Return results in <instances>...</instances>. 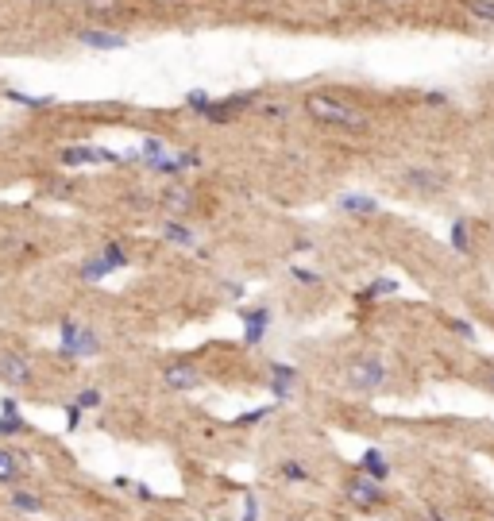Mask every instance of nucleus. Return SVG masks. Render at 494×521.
Listing matches in <instances>:
<instances>
[{
    "instance_id": "obj_1",
    "label": "nucleus",
    "mask_w": 494,
    "mask_h": 521,
    "mask_svg": "<svg viewBox=\"0 0 494 521\" xmlns=\"http://www.w3.org/2000/svg\"><path fill=\"white\" fill-rule=\"evenodd\" d=\"M306 108L317 124H336V127H363L367 124V116H363L360 108L344 105V100L328 97V93H313V97L306 100Z\"/></svg>"
},
{
    "instance_id": "obj_2",
    "label": "nucleus",
    "mask_w": 494,
    "mask_h": 521,
    "mask_svg": "<svg viewBox=\"0 0 494 521\" xmlns=\"http://www.w3.org/2000/svg\"><path fill=\"white\" fill-rule=\"evenodd\" d=\"M97 351H100L97 333L81 328L78 321L66 317V321H62V360H85V355H97Z\"/></svg>"
},
{
    "instance_id": "obj_3",
    "label": "nucleus",
    "mask_w": 494,
    "mask_h": 521,
    "mask_svg": "<svg viewBox=\"0 0 494 521\" xmlns=\"http://www.w3.org/2000/svg\"><path fill=\"white\" fill-rule=\"evenodd\" d=\"M348 498L355 510H378V506L387 502V491H382V483H375V479L367 475H351L348 479Z\"/></svg>"
},
{
    "instance_id": "obj_4",
    "label": "nucleus",
    "mask_w": 494,
    "mask_h": 521,
    "mask_svg": "<svg viewBox=\"0 0 494 521\" xmlns=\"http://www.w3.org/2000/svg\"><path fill=\"white\" fill-rule=\"evenodd\" d=\"M348 382L355 390H378L382 382H387V371H382V363H375V360H360V363H351Z\"/></svg>"
},
{
    "instance_id": "obj_5",
    "label": "nucleus",
    "mask_w": 494,
    "mask_h": 521,
    "mask_svg": "<svg viewBox=\"0 0 494 521\" xmlns=\"http://www.w3.org/2000/svg\"><path fill=\"white\" fill-rule=\"evenodd\" d=\"M78 43L93 46V51H124L127 39L116 35V31H100V27H81V31H78Z\"/></svg>"
},
{
    "instance_id": "obj_6",
    "label": "nucleus",
    "mask_w": 494,
    "mask_h": 521,
    "mask_svg": "<svg viewBox=\"0 0 494 521\" xmlns=\"http://www.w3.org/2000/svg\"><path fill=\"white\" fill-rule=\"evenodd\" d=\"M162 382L170 390H193V387H201V371L193 363H170V367L162 371Z\"/></svg>"
},
{
    "instance_id": "obj_7",
    "label": "nucleus",
    "mask_w": 494,
    "mask_h": 521,
    "mask_svg": "<svg viewBox=\"0 0 494 521\" xmlns=\"http://www.w3.org/2000/svg\"><path fill=\"white\" fill-rule=\"evenodd\" d=\"M240 317H243V340L263 344V336L270 328V309H240Z\"/></svg>"
},
{
    "instance_id": "obj_8",
    "label": "nucleus",
    "mask_w": 494,
    "mask_h": 521,
    "mask_svg": "<svg viewBox=\"0 0 494 521\" xmlns=\"http://www.w3.org/2000/svg\"><path fill=\"white\" fill-rule=\"evenodd\" d=\"M62 162H66V166H85V162H120V154L105 151V147H66Z\"/></svg>"
},
{
    "instance_id": "obj_9",
    "label": "nucleus",
    "mask_w": 494,
    "mask_h": 521,
    "mask_svg": "<svg viewBox=\"0 0 494 521\" xmlns=\"http://www.w3.org/2000/svg\"><path fill=\"white\" fill-rule=\"evenodd\" d=\"M294 382H297V371L290 367V363H270V390H274L279 405L290 402V394H294Z\"/></svg>"
},
{
    "instance_id": "obj_10",
    "label": "nucleus",
    "mask_w": 494,
    "mask_h": 521,
    "mask_svg": "<svg viewBox=\"0 0 494 521\" xmlns=\"http://www.w3.org/2000/svg\"><path fill=\"white\" fill-rule=\"evenodd\" d=\"M24 459L16 456V448H4V444H0V483L4 486H16L19 479H24Z\"/></svg>"
},
{
    "instance_id": "obj_11",
    "label": "nucleus",
    "mask_w": 494,
    "mask_h": 521,
    "mask_svg": "<svg viewBox=\"0 0 494 521\" xmlns=\"http://www.w3.org/2000/svg\"><path fill=\"white\" fill-rule=\"evenodd\" d=\"M360 475H367V479H375V483H382V479H390V463H387V456L378 448H367L360 456Z\"/></svg>"
},
{
    "instance_id": "obj_12",
    "label": "nucleus",
    "mask_w": 494,
    "mask_h": 521,
    "mask_svg": "<svg viewBox=\"0 0 494 521\" xmlns=\"http://www.w3.org/2000/svg\"><path fill=\"white\" fill-rule=\"evenodd\" d=\"M0 378H8L16 387H27V382H31V363H27L24 355H4V360H0Z\"/></svg>"
},
{
    "instance_id": "obj_13",
    "label": "nucleus",
    "mask_w": 494,
    "mask_h": 521,
    "mask_svg": "<svg viewBox=\"0 0 494 521\" xmlns=\"http://www.w3.org/2000/svg\"><path fill=\"white\" fill-rule=\"evenodd\" d=\"M336 205H340V213H351V216H375L378 213V201L363 197V193H344Z\"/></svg>"
},
{
    "instance_id": "obj_14",
    "label": "nucleus",
    "mask_w": 494,
    "mask_h": 521,
    "mask_svg": "<svg viewBox=\"0 0 494 521\" xmlns=\"http://www.w3.org/2000/svg\"><path fill=\"white\" fill-rule=\"evenodd\" d=\"M8 502H12V510H19V513H43L46 510L43 498H39L35 491H24V486H12Z\"/></svg>"
},
{
    "instance_id": "obj_15",
    "label": "nucleus",
    "mask_w": 494,
    "mask_h": 521,
    "mask_svg": "<svg viewBox=\"0 0 494 521\" xmlns=\"http://www.w3.org/2000/svg\"><path fill=\"white\" fill-rule=\"evenodd\" d=\"M402 182H405V186H414V189H421V193H429V189H441V174L425 170V166H414V170H405Z\"/></svg>"
},
{
    "instance_id": "obj_16",
    "label": "nucleus",
    "mask_w": 494,
    "mask_h": 521,
    "mask_svg": "<svg viewBox=\"0 0 494 521\" xmlns=\"http://www.w3.org/2000/svg\"><path fill=\"white\" fill-rule=\"evenodd\" d=\"M279 475L286 479V483H309V479H313V471H309L301 459H282V463H279Z\"/></svg>"
},
{
    "instance_id": "obj_17",
    "label": "nucleus",
    "mask_w": 494,
    "mask_h": 521,
    "mask_svg": "<svg viewBox=\"0 0 494 521\" xmlns=\"http://www.w3.org/2000/svg\"><path fill=\"white\" fill-rule=\"evenodd\" d=\"M162 236H166L170 243H178V247H193V232H189L186 224H178V220H166V224H162Z\"/></svg>"
},
{
    "instance_id": "obj_18",
    "label": "nucleus",
    "mask_w": 494,
    "mask_h": 521,
    "mask_svg": "<svg viewBox=\"0 0 494 521\" xmlns=\"http://www.w3.org/2000/svg\"><path fill=\"white\" fill-rule=\"evenodd\" d=\"M4 97H8L12 105H24V108H51L54 105V97H31V93H24V89H8Z\"/></svg>"
},
{
    "instance_id": "obj_19",
    "label": "nucleus",
    "mask_w": 494,
    "mask_h": 521,
    "mask_svg": "<svg viewBox=\"0 0 494 521\" xmlns=\"http://www.w3.org/2000/svg\"><path fill=\"white\" fill-rule=\"evenodd\" d=\"M78 274H81L85 282H100V279H108L112 270H108L105 263H100V255H97V259H85V263H81V270H78Z\"/></svg>"
},
{
    "instance_id": "obj_20",
    "label": "nucleus",
    "mask_w": 494,
    "mask_h": 521,
    "mask_svg": "<svg viewBox=\"0 0 494 521\" xmlns=\"http://www.w3.org/2000/svg\"><path fill=\"white\" fill-rule=\"evenodd\" d=\"M19 432H31V425H27L19 414H12V417L0 414V441H4V436H19Z\"/></svg>"
},
{
    "instance_id": "obj_21",
    "label": "nucleus",
    "mask_w": 494,
    "mask_h": 521,
    "mask_svg": "<svg viewBox=\"0 0 494 521\" xmlns=\"http://www.w3.org/2000/svg\"><path fill=\"white\" fill-rule=\"evenodd\" d=\"M100 263H105L108 270H120V267H127V255L120 251V243H105V251H100Z\"/></svg>"
},
{
    "instance_id": "obj_22",
    "label": "nucleus",
    "mask_w": 494,
    "mask_h": 521,
    "mask_svg": "<svg viewBox=\"0 0 494 521\" xmlns=\"http://www.w3.org/2000/svg\"><path fill=\"white\" fill-rule=\"evenodd\" d=\"M452 247H456V251H471V232H468V224H464V220H456V224H452Z\"/></svg>"
},
{
    "instance_id": "obj_23",
    "label": "nucleus",
    "mask_w": 494,
    "mask_h": 521,
    "mask_svg": "<svg viewBox=\"0 0 494 521\" xmlns=\"http://www.w3.org/2000/svg\"><path fill=\"white\" fill-rule=\"evenodd\" d=\"M73 405H78L81 414H85V409H97L100 405V390H81V394L73 398Z\"/></svg>"
},
{
    "instance_id": "obj_24",
    "label": "nucleus",
    "mask_w": 494,
    "mask_h": 521,
    "mask_svg": "<svg viewBox=\"0 0 494 521\" xmlns=\"http://www.w3.org/2000/svg\"><path fill=\"white\" fill-rule=\"evenodd\" d=\"M468 12L479 19H494V0H468Z\"/></svg>"
},
{
    "instance_id": "obj_25",
    "label": "nucleus",
    "mask_w": 494,
    "mask_h": 521,
    "mask_svg": "<svg viewBox=\"0 0 494 521\" xmlns=\"http://www.w3.org/2000/svg\"><path fill=\"white\" fill-rule=\"evenodd\" d=\"M186 105L193 108V112H205V108L213 105V100H209V93H205V89H193V93L186 97Z\"/></svg>"
},
{
    "instance_id": "obj_26",
    "label": "nucleus",
    "mask_w": 494,
    "mask_h": 521,
    "mask_svg": "<svg viewBox=\"0 0 494 521\" xmlns=\"http://www.w3.org/2000/svg\"><path fill=\"white\" fill-rule=\"evenodd\" d=\"M398 290V282H390V279H382V282H371L367 290H363V297H378V294H394Z\"/></svg>"
},
{
    "instance_id": "obj_27",
    "label": "nucleus",
    "mask_w": 494,
    "mask_h": 521,
    "mask_svg": "<svg viewBox=\"0 0 494 521\" xmlns=\"http://www.w3.org/2000/svg\"><path fill=\"white\" fill-rule=\"evenodd\" d=\"M294 279L301 282V286H313V282H321V274H317V270H306V267H294Z\"/></svg>"
},
{
    "instance_id": "obj_28",
    "label": "nucleus",
    "mask_w": 494,
    "mask_h": 521,
    "mask_svg": "<svg viewBox=\"0 0 494 521\" xmlns=\"http://www.w3.org/2000/svg\"><path fill=\"white\" fill-rule=\"evenodd\" d=\"M270 409H274V405H263V409H252V414H243V417H240V425H259L263 417L270 414Z\"/></svg>"
},
{
    "instance_id": "obj_29",
    "label": "nucleus",
    "mask_w": 494,
    "mask_h": 521,
    "mask_svg": "<svg viewBox=\"0 0 494 521\" xmlns=\"http://www.w3.org/2000/svg\"><path fill=\"white\" fill-rule=\"evenodd\" d=\"M243 521H259V502H255V495H247V502H243Z\"/></svg>"
},
{
    "instance_id": "obj_30",
    "label": "nucleus",
    "mask_w": 494,
    "mask_h": 521,
    "mask_svg": "<svg viewBox=\"0 0 494 521\" xmlns=\"http://www.w3.org/2000/svg\"><path fill=\"white\" fill-rule=\"evenodd\" d=\"M66 425H70V429H78L81 425V409L73 402H66Z\"/></svg>"
},
{
    "instance_id": "obj_31",
    "label": "nucleus",
    "mask_w": 494,
    "mask_h": 521,
    "mask_svg": "<svg viewBox=\"0 0 494 521\" xmlns=\"http://www.w3.org/2000/svg\"><path fill=\"white\" fill-rule=\"evenodd\" d=\"M0 409H4V417H12V414H19V402H16V398H4Z\"/></svg>"
},
{
    "instance_id": "obj_32",
    "label": "nucleus",
    "mask_w": 494,
    "mask_h": 521,
    "mask_svg": "<svg viewBox=\"0 0 494 521\" xmlns=\"http://www.w3.org/2000/svg\"><path fill=\"white\" fill-rule=\"evenodd\" d=\"M452 328H456L459 336H468V340H471V336H475V328H471L468 321H452Z\"/></svg>"
},
{
    "instance_id": "obj_33",
    "label": "nucleus",
    "mask_w": 494,
    "mask_h": 521,
    "mask_svg": "<svg viewBox=\"0 0 494 521\" xmlns=\"http://www.w3.org/2000/svg\"><path fill=\"white\" fill-rule=\"evenodd\" d=\"M89 8H93V12H112L116 4H112V0H89Z\"/></svg>"
},
{
    "instance_id": "obj_34",
    "label": "nucleus",
    "mask_w": 494,
    "mask_h": 521,
    "mask_svg": "<svg viewBox=\"0 0 494 521\" xmlns=\"http://www.w3.org/2000/svg\"><path fill=\"white\" fill-rule=\"evenodd\" d=\"M486 387L494 390V363H491V367H486Z\"/></svg>"
}]
</instances>
